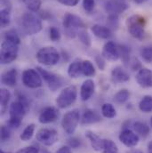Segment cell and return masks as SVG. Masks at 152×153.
I'll use <instances>...</instances> for the list:
<instances>
[{
	"instance_id": "obj_1",
	"label": "cell",
	"mask_w": 152,
	"mask_h": 153,
	"mask_svg": "<svg viewBox=\"0 0 152 153\" xmlns=\"http://www.w3.org/2000/svg\"><path fill=\"white\" fill-rule=\"evenodd\" d=\"M22 30L28 35H36L42 30V22L32 13H25L20 19Z\"/></svg>"
},
{
	"instance_id": "obj_2",
	"label": "cell",
	"mask_w": 152,
	"mask_h": 153,
	"mask_svg": "<svg viewBox=\"0 0 152 153\" xmlns=\"http://www.w3.org/2000/svg\"><path fill=\"white\" fill-rule=\"evenodd\" d=\"M62 26L64 28L66 36L70 38H74L78 34L77 30L85 28V23L79 16L68 13L63 16Z\"/></svg>"
},
{
	"instance_id": "obj_3",
	"label": "cell",
	"mask_w": 152,
	"mask_h": 153,
	"mask_svg": "<svg viewBox=\"0 0 152 153\" xmlns=\"http://www.w3.org/2000/svg\"><path fill=\"white\" fill-rule=\"evenodd\" d=\"M145 18L141 15H133L127 19L126 25L130 35L133 38L142 40L145 35Z\"/></svg>"
},
{
	"instance_id": "obj_4",
	"label": "cell",
	"mask_w": 152,
	"mask_h": 153,
	"mask_svg": "<svg viewBox=\"0 0 152 153\" xmlns=\"http://www.w3.org/2000/svg\"><path fill=\"white\" fill-rule=\"evenodd\" d=\"M59 52L53 46H44L40 48L36 54V58L39 63L45 66L56 65L60 61Z\"/></svg>"
},
{
	"instance_id": "obj_5",
	"label": "cell",
	"mask_w": 152,
	"mask_h": 153,
	"mask_svg": "<svg viewBox=\"0 0 152 153\" xmlns=\"http://www.w3.org/2000/svg\"><path fill=\"white\" fill-rule=\"evenodd\" d=\"M26 114V106L20 101L12 102L9 109L10 118L8 120V127L18 128Z\"/></svg>"
},
{
	"instance_id": "obj_6",
	"label": "cell",
	"mask_w": 152,
	"mask_h": 153,
	"mask_svg": "<svg viewBox=\"0 0 152 153\" xmlns=\"http://www.w3.org/2000/svg\"><path fill=\"white\" fill-rule=\"evenodd\" d=\"M19 45L13 42L4 40L1 45L0 62L2 64H9L15 61L18 57Z\"/></svg>"
},
{
	"instance_id": "obj_7",
	"label": "cell",
	"mask_w": 152,
	"mask_h": 153,
	"mask_svg": "<svg viewBox=\"0 0 152 153\" xmlns=\"http://www.w3.org/2000/svg\"><path fill=\"white\" fill-rule=\"evenodd\" d=\"M77 89L75 85H69L65 87L56 98V105L60 109H66L71 106L76 100Z\"/></svg>"
},
{
	"instance_id": "obj_8",
	"label": "cell",
	"mask_w": 152,
	"mask_h": 153,
	"mask_svg": "<svg viewBox=\"0 0 152 153\" xmlns=\"http://www.w3.org/2000/svg\"><path fill=\"white\" fill-rule=\"evenodd\" d=\"M80 121V113L78 110H72L68 111L62 119V126L68 134L75 133L76 126Z\"/></svg>"
},
{
	"instance_id": "obj_9",
	"label": "cell",
	"mask_w": 152,
	"mask_h": 153,
	"mask_svg": "<svg viewBox=\"0 0 152 153\" xmlns=\"http://www.w3.org/2000/svg\"><path fill=\"white\" fill-rule=\"evenodd\" d=\"M59 135L56 130L50 128H42L38 130L36 139L44 146H52L58 141Z\"/></svg>"
},
{
	"instance_id": "obj_10",
	"label": "cell",
	"mask_w": 152,
	"mask_h": 153,
	"mask_svg": "<svg viewBox=\"0 0 152 153\" xmlns=\"http://www.w3.org/2000/svg\"><path fill=\"white\" fill-rule=\"evenodd\" d=\"M42 76L38 71L34 69H28L22 73V83L29 88H38L42 85Z\"/></svg>"
},
{
	"instance_id": "obj_11",
	"label": "cell",
	"mask_w": 152,
	"mask_h": 153,
	"mask_svg": "<svg viewBox=\"0 0 152 153\" xmlns=\"http://www.w3.org/2000/svg\"><path fill=\"white\" fill-rule=\"evenodd\" d=\"M36 70L39 72L42 78H44V80L47 83L48 87L51 91L54 92L62 85L63 79L60 76H58L53 72H49V71H45L40 67H37Z\"/></svg>"
},
{
	"instance_id": "obj_12",
	"label": "cell",
	"mask_w": 152,
	"mask_h": 153,
	"mask_svg": "<svg viewBox=\"0 0 152 153\" xmlns=\"http://www.w3.org/2000/svg\"><path fill=\"white\" fill-rule=\"evenodd\" d=\"M119 141L126 147L133 148L135 147L139 142L140 138L137 134L130 129H124L119 134Z\"/></svg>"
},
{
	"instance_id": "obj_13",
	"label": "cell",
	"mask_w": 152,
	"mask_h": 153,
	"mask_svg": "<svg viewBox=\"0 0 152 153\" xmlns=\"http://www.w3.org/2000/svg\"><path fill=\"white\" fill-rule=\"evenodd\" d=\"M105 10L109 14H116L122 13L125 12L128 5L125 2V0H108L105 3Z\"/></svg>"
},
{
	"instance_id": "obj_14",
	"label": "cell",
	"mask_w": 152,
	"mask_h": 153,
	"mask_svg": "<svg viewBox=\"0 0 152 153\" xmlns=\"http://www.w3.org/2000/svg\"><path fill=\"white\" fill-rule=\"evenodd\" d=\"M102 57L111 62L118 60L119 59L118 45H116L113 41H108L102 48Z\"/></svg>"
},
{
	"instance_id": "obj_15",
	"label": "cell",
	"mask_w": 152,
	"mask_h": 153,
	"mask_svg": "<svg viewBox=\"0 0 152 153\" xmlns=\"http://www.w3.org/2000/svg\"><path fill=\"white\" fill-rule=\"evenodd\" d=\"M59 117V111L54 107H46L38 117V121L41 124H50L54 122Z\"/></svg>"
},
{
	"instance_id": "obj_16",
	"label": "cell",
	"mask_w": 152,
	"mask_h": 153,
	"mask_svg": "<svg viewBox=\"0 0 152 153\" xmlns=\"http://www.w3.org/2000/svg\"><path fill=\"white\" fill-rule=\"evenodd\" d=\"M135 79L139 85L144 88L152 87V71L149 69L142 68L136 74Z\"/></svg>"
},
{
	"instance_id": "obj_17",
	"label": "cell",
	"mask_w": 152,
	"mask_h": 153,
	"mask_svg": "<svg viewBox=\"0 0 152 153\" xmlns=\"http://www.w3.org/2000/svg\"><path fill=\"white\" fill-rule=\"evenodd\" d=\"M95 90L94 82L92 79H86L81 85L80 88V97L81 100L85 102L88 101L93 94Z\"/></svg>"
},
{
	"instance_id": "obj_18",
	"label": "cell",
	"mask_w": 152,
	"mask_h": 153,
	"mask_svg": "<svg viewBox=\"0 0 152 153\" xmlns=\"http://www.w3.org/2000/svg\"><path fill=\"white\" fill-rule=\"evenodd\" d=\"M91 30L95 37L101 38V39H110L113 37L112 30L110 28H108L107 26L94 24L91 28Z\"/></svg>"
},
{
	"instance_id": "obj_19",
	"label": "cell",
	"mask_w": 152,
	"mask_h": 153,
	"mask_svg": "<svg viewBox=\"0 0 152 153\" xmlns=\"http://www.w3.org/2000/svg\"><path fill=\"white\" fill-rule=\"evenodd\" d=\"M85 136L88 138L90 141V143L93 147V149L96 152L102 151L103 149V143H104V139H102L99 135H97L95 133L92 131H86L85 132Z\"/></svg>"
},
{
	"instance_id": "obj_20",
	"label": "cell",
	"mask_w": 152,
	"mask_h": 153,
	"mask_svg": "<svg viewBox=\"0 0 152 153\" xmlns=\"http://www.w3.org/2000/svg\"><path fill=\"white\" fill-rule=\"evenodd\" d=\"M17 71L15 69H11L3 74L1 81L4 85L10 87H13L17 84Z\"/></svg>"
},
{
	"instance_id": "obj_21",
	"label": "cell",
	"mask_w": 152,
	"mask_h": 153,
	"mask_svg": "<svg viewBox=\"0 0 152 153\" xmlns=\"http://www.w3.org/2000/svg\"><path fill=\"white\" fill-rule=\"evenodd\" d=\"M111 79L114 83H125L130 79V76L124 69L118 66L112 70Z\"/></svg>"
},
{
	"instance_id": "obj_22",
	"label": "cell",
	"mask_w": 152,
	"mask_h": 153,
	"mask_svg": "<svg viewBox=\"0 0 152 153\" xmlns=\"http://www.w3.org/2000/svg\"><path fill=\"white\" fill-rule=\"evenodd\" d=\"M101 120V117L99 114L91 109H87L85 111L84 114L81 118V123L83 125H89V124H94Z\"/></svg>"
},
{
	"instance_id": "obj_23",
	"label": "cell",
	"mask_w": 152,
	"mask_h": 153,
	"mask_svg": "<svg viewBox=\"0 0 152 153\" xmlns=\"http://www.w3.org/2000/svg\"><path fill=\"white\" fill-rule=\"evenodd\" d=\"M11 99L10 92L5 88H1L0 90V108L1 114H4L8 108V103Z\"/></svg>"
},
{
	"instance_id": "obj_24",
	"label": "cell",
	"mask_w": 152,
	"mask_h": 153,
	"mask_svg": "<svg viewBox=\"0 0 152 153\" xmlns=\"http://www.w3.org/2000/svg\"><path fill=\"white\" fill-rule=\"evenodd\" d=\"M133 128L134 130V132L142 136V137H146L149 135L150 134V131H151V128L150 126L146 124V123H143V122H141V121H136L133 124Z\"/></svg>"
},
{
	"instance_id": "obj_25",
	"label": "cell",
	"mask_w": 152,
	"mask_h": 153,
	"mask_svg": "<svg viewBox=\"0 0 152 153\" xmlns=\"http://www.w3.org/2000/svg\"><path fill=\"white\" fill-rule=\"evenodd\" d=\"M68 75L71 78H77L80 75H83V73H82V62L75 61L72 63H70L69 68H68Z\"/></svg>"
},
{
	"instance_id": "obj_26",
	"label": "cell",
	"mask_w": 152,
	"mask_h": 153,
	"mask_svg": "<svg viewBox=\"0 0 152 153\" xmlns=\"http://www.w3.org/2000/svg\"><path fill=\"white\" fill-rule=\"evenodd\" d=\"M139 109L141 111L144 113H150L152 111V96L146 95L144 96L140 103H139Z\"/></svg>"
},
{
	"instance_id": "obj_27",
	"label": "cell",
	"mask_w": 152,
	"mask_h": 153,
	"mask_svg": "<svg viewBox=\"0 0 152 153\" xmlns=\"http://www.w3.org/2000/svg\"><path fill=\"white\" fill-rule=\"evenodd\" d=\"M11 12L10 8L4 7L0 11V24L2 28H5L11 23Z\"/></svg>"
},
{
	"instance_id": "obj_28",
	"label": "cell",
	"mask_w": 152,
	"mask_h": 153,
	"mask_svg": "<svg viewBox=\"0 0 152 153\" xmlns=\"http://www.w3.org/2000/svg\"><path fill=\"white\" fill-rule=\"evenodd\" d=\"M118 51H119V58L123 61L124 64L125 66L129 65L130 62V48L125 45H118Z\"/></svg>"
},
{
	"instance_id": "obj_29",
	"label": "cell",
	"mask_w": 152,
	"mask_h": 153,
	"mask_svg": "<svg viewBox=\"0 0 152 153\" xmlns=\"http://www.w3.org/2000/svg\"><path fill=\"white\" fill-rule=\"evenodd\" d=\"M82 73L85 76H92L95 75V68L91 61L85 60L82 62Z\"/></svg>"
},
{
	"instance_id": "obj_30",
	"label": "cell",
	"mask_w": 152,
	"mask_h": 153,
	"mask_svg": "<svg viewBox=\"0 0 152 153\" xmlns=\"http://www.w3.org/2000/svg\"><path fill=\"white\" fill-rule=\"evenodd\" d=\"M130 98V92L127 89H121L114 95L115 102L118 104H123L126 102Z\"/></svg>"
},
{
	"instance_id": "obj_31",
	"label": "cell",
	"mask_w": 152,
	"mask_h": 153,
	"mask_svg": "<svg viewBox=\"0 0 152 153\" xmlns=\"http://www.w3.org/2000/svg\"><path fill=\"white\" fill-rule=\"evenodd\" d=\"M35 128H36V126L34 124H30V125L27 126L24 128V130L22 132V134H20V139L22 141H24V142L30 141L34 134Z\"/></svg>"
},
{
	"instance_id": "obj_32",
	"label": "cell",
	"mask_w": 152,
	"mask_h": 153,
	"mask_svg": "<svg viewBox=\"0 0 152 153\" xmlns=\"http://www.w3.org/2000/svg\"><path fill=\"white\" fill-rule=\"evenodd\" d=\"M102 114L107 118H113L116 116V111L111 103H104L102 107Z\"/></svg>"
},
{
	"instance_id": "obj_33",
	"label": "cell",
	"mask_w": 152,
	"mask_h": 153,
	"mask_svg": "<svg viewBox=\"0 0 152 153\" xmlns=\"http://www.w3.org/2000/svg\"><path fill=\"white\" fill-rule=\"evenodd\" d=\"M102 153H118V148L112 140L104 139Z\"/></svg>"
},
{
	"instance_id": "obj_34",
	"label": "cell",
	"mask_w": 152,
	"mask_h": 153,
	"mask_svg": "<svg viewBox=\"0 0 152 153\" xmlns=\"http://www.w3.org/2000/svg\"><path fill=\"white\" fill-rule=\"evenodd\" d=\"M24 4L27 6V8L31 11V12H38L40 7H41V4H42V2L41 0H22Z\"/></svg>"
},
{
	"instance_id": "obj_35",
	"label": "cell",
	"mask_w": 152,
	"mask_h": 153,
	"mask_svg": "<svg viewBox=\"0 0 152 153\" xmlns=\"http://www.w3.org/2000/svg\"><path fill=\"white\" fill-rule=\"evenodd\" d=\"M4 40L13 42L15 44H18V45L21 42V38L19 37V35L17 34L15 30H9L8 31H6L4 33Z\"/></svg>"
},
{
	"instance_id": "obj_36",
	"label": "cell",
	"mask_w": 152,
	"mask_h": 153,
	"mask_svg": "<svg viewBox=\"0 0 152 153\" xmlns=\"http://www.w3.org/2000/svg\"><path fill=\"white\" fill-rule=\"evenodd\" d=\"M142 58L146 62H152V46H144L140 51Z\"/></svg>"
},
{
	"instance_id": "obj_37",
	"label": "cell",
	"mask_w": 152,
	"mask_h": 153,
	"mask_svg": "<svg viewBox=\"0 0 152 153\" xmlns=\"http://www.w3.org/2000/svg\"><path fill=\"white\" fill-rule=\"evenodd\" d=\"M107 27L111 30H116L118 27V16L116 14H109L107 18Z\"/></svg>"
},
{
	"instance_id": "obj_38",
	"label": "cell",
	"mask_w": 152,
	"mask_h": 153,
	"mask_svg": "<svg viewBox=\"0 0 152 153\" xmlns=\"http://www.w3.org/2000/svg\"><path fill=\"white\" fill-rule=\"evenodd\" d=\"M77 37L79 38L80 42L82 44H84L86 46H90L91 45V38L89 36V34L85 31V30H81L78 32Z\"/></svg>"
},
{
	"instance_id": "obj_39",
	"label": "cell",
	"mask_w": 152,
	"mask_h": 153,
	"mask_svg": "<svg viewBox=\"0 0 152 153\" xmlns=\"http://www.w3.org/2000/svg\"><path fill=\"white\" fill-rule=\"evenodd\" d=\"M61 32L56 27H51L49 29V38L53 42H57L61 39Z\"/></svg>"
},
{
	"instance_id": "obj_40",
	"label": "cell",
	"mask_w": 152,
	"mask_h": 153,
	"mask_svg": "<svg viewBox=\"0 0 152 153\" xmlns=\"http://www.w3.org/2000/svg\"><path fill=\"white\" fill-rule=\"evenodd\" d=\"M83 8L85 12L91 13L95 7V0H83L82 2Z\"/></svg>"
},
{
	"instance_id": "obj_41",
	"label": "cell",
	"mask_w": 152,
	"mask_h": 153,
	"mask_svg": "<svg viewBox=\"0 0 152 153\" xmlns=\"http://www.w3.org/2000/svg\"><path fill=\"white\" fill-rule=\"evenodd\" d=\"M10 127H7L5 126H1V134H0V137H1V141L2 142H5L7 140L10 139L11 137V132H10Z\"/></svg>"
},
{
	"instance_id": "obj_42",
	"label": "cell",
	"mask_w": 152,
	"mask_h": 153,
	"mask_svg": "<svg viewBox=\"0 0 152 153\" xmlns=\"http://www.w3.org/2000/svg\"><path fill=\"white\" fill-rule=\"evenodd\" d=\"M16 153H40V151L38 147L31 145V146H28V147L19 150L18 152H16Z\"/></svg>"
},
{
	"instance_id": "obj_43",
	"label": "cell",
	"mask_w": 152,
	"mask_h": 153,
	"mask_svg": "<svg viewBox=\"0 0 152 153\" xmlns=\"http://www.w3.org/2000/svg\"><path fill=\"white\" fill-rule=\"evenodd\" d=\"M68 144H69V147L73 148V149H76L81 145V142H80L79 139H77L76 137H72V138L68 140Z\"/></svg>"
},
{
	"instance_id": "obj_44",
	"label": "cell",
	"mask_w": 152,
	"mask_h": 153,
	"mask_svg": "<svg viewBox=\"0 0 152 153\" xmlns=\"http://www.w3.org/2000/svg\"><path fill=\"white\" fill-rule=\"evenodd\" d=\"M79 1L80 0H58V2L61 3L62 4L66 5V6H70V7L76 6L79 3Z\"/></svg>"
},
{
	"instance_id": "obj_45",
	"label": "cell",
	"mask_w": 152,
	"mask_h": 153,
	"mask_svg": "<svg viewBox=\"0 0 152 153\" xmlns=\"http://www.w3.org/2000/svg\"><path fill=\"white\" fill-rule=\"evenodd\" d=\"M95 61H96V62H97V65H98L99 69L102 70V71H103V70H104V67H105V62H104L103 58H102V56H97V57L95 58Z\"/></svg>"
},
{
	"instance_id": "obj_46",
	"label": "cell",
	"mask_w": 152,
	"mask_h": 153,
	"mask_svg": "<svg viewBox=\"0 0 152 153\" xmlns=\"http://www.w3.org/2000/svg\"><path fill=\"white\" fill-rule=\"evenodd\" d=\"M56 153H72L71 152V149H70V147H69V146H62V147H61Z\"/></svg>"
},
{
	"instance_id": "obj_47",
	"label": "cell",
	"mask_w": 152,
	"mask_h": 153,
	"mask_svg": "<svg viewBox=\"0 0 152 153\" xmlns=\"http://www.w3.org/2000/svg\"><path fill=\"white\" fill-rule=\"evenodd\" d=\"M148 153H152V141L148 144Z\"/></svg>"
},
{
	"instance_id": "obj_48",
	"label": "cell",
	"mask_w": 152,
	"mask_h": 153,
	"mask_svg": "<svg viewBox=\"0 0 152 153\" xmlns=\"http://www.w3.org/2000/svg\"><path fill=\"white\" fill-rule=\"evenodd\" d=\"M147 0H133V2L135 3V4H143V3H145Z\"/></svg>"
},
{
	"instance_id": "obj_49",
	"label": "cell",
	"mask_w": 152,
	"mask_h": 153,
	"mask_svg": "<svg viewBox=\"0 0 152 153\" xmlns=\"http://www.w3.org/2000/svg\"><path fill=\"white\" fill-rule=\"evenodd\" d=\"M129 153H143L142 151H140V150H133V151H131Z\"/></svg>"
},
{
	"instance_id": "obj_50",
	"label": "cell",
	"mask_w": 152,
	"mask_h": 153,
	"mask_svg": "<svg viewBox=\"0 0 152 153\" xmlns=\"http://www.w3.org/2000/svg\"><path fill=\"white\" fill-rule=\"evenodd\" d=\"M40 153H51L50 152H48L47 150H42V151H40Z\"/></svg>"
},
{
	"instance_id": "obj_51",
	"label": "cell",
	"mask_w": 152,
	"mask_h": 153,
	"mask_svg": "<svg viewBox=\"0 0 152 153\" xmlns=\"http://www.w3.org/2000/svg\"><path fill=\"white\" fill-rule=\"evenodd\" d=\"M151 128H152V117H151Z\"/></svg>"
},
{
	"instance_id": "obj_52",
	"label": "cell",
	"mask_w": 152,
	"mask_h": 153,
	"mask_svg": "<svg viewBox=\"0 0 152 153\" xmlns=\"http://www.w3.org/2000/svg\"><path fill=\"white\" fill-rule=\"evenodd\" d=\"M0 153H5V152H3V151H1V152H0Z\"/></svg>"
}]
</instances>
